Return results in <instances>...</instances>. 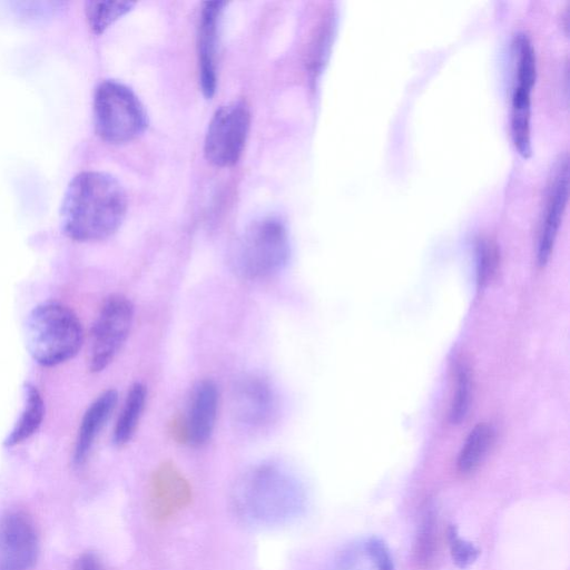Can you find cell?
Wrapping results in <instances>:
<instances>
[{
	"label": "cell",
	"mask_w": 570,
	"mask_h": 570,
	"mask_svg": "<svg viewBox=\"0 0 570 570\" xmlns=\"http://www.w3.org/2000/svg\"><path fill=\"white\" fill-rule=\"evenodd\" d=\"M127 197L120 183L102 171H83L69 183L61 204V226L72 239L100 240L121 225Z\"/></svg>",
	"instance_id": "cell-1"
},
{
	"label": "cell",
	"mask_w": 570,
	"mask_h": 570,
	"mask_svg": "<svg viewBox=\"0 0 570 570\" xmlns=\"http://www.w3.org/2000/svg\"><path fill=\"white\" fill-rule=\"evenodd\" d=\"M82 327L68 306L47 302L28 316L26 343L31 357L43 366H55L72 358L82 344Z\"/></svg>",
	"instance_id": "cell-2"
},
{
	"label": "cell",
	"mask_w": 570,
	"mask_h": 570,
	"mask_svg": "<svg viewBox=\"0 0 570 570\" xmlns=\"http://www.w3.org/2000/svg\"><path fill=\"white\" fill-rule=\"evenodd\" d=\"M289 253V238L284 223L267 217L254 222L243 233L234 252L233 264L246 278H265L283 269Z\"/></svg>",
	"instance_id": "cell-3"
},
{
	"label": "cell",
	"mask_w": 570,
	"mask_h": 570,
	"mask_svg": "<svg viewBox=\"0 0 570 570\" xmlns=\"http://www.w3.org/2000/svg\"><path fill=\"white\" fill-rule=\"evenodd\" d=\"M98 135L111 144L130 141L144 132L147 115L135 92L116 80L100 82L94 97Z\"/></svg>",
	"instance_id": "cell-4"
},
{
	"label": "cell",
	"mask_w": 570,
	"mask_h": 570,
	"mask_svg": "<svg viewBox=\"0 0 570 570\" xmlns=\"http://www.w3.org/2000/svg\"><path fill=\"white\" fill-rule=\"evenodd\" d=\"M134 320L132 303L124 295L109 296L102 304L94 323L88 366L91 372L105 370L126 342Z\"/></svg>",
	"instance_id": "cell-5"
},
{
	"label": "cell",
	"mask_w": 570,
	"mask_h": 570,
	"mask_svg": "<svg viewBox=\"0 0 570 570\" xmlns=\"http://www.w3.org/2000/svg\"><path fill=\"white\" fill-rule=\"evenodd\" d=\"M240 499L252 518L281 519L298 507V489L294 481L275 469L254 471L243 485Z\"/></svg>",
	"instance_id": "cell-6"
},
{
	"label": "cell",
	"mask_w": 570,
	"mask_h": 570,
	"mask_svg": "<svg viewBox=\"0 0 570 570\" xmlns=\"http://www.w3.org/2000/svg\"><path fill=\"white\" fill-rule=\"evenodd\" d=\"M249 124L250 114L244 101H233L217 109L205 137L206 159L218 167L235 165L243 153Z\"/></svg>",
	"instance_id": "cell-7"
},
{
	"label": "cell",
	"mask_w": 570,
	"mask_h": 570,
	"mask_svg": "<svg viewBox=\"0 0 570 570\" xmlns=\"http://www.w3.org/2000/svg\"><path fill=\"white\" fill-rule=\"evenodd\" d=\"M38 556V534L21 511L0 517V570H31Z\"/></svg>",
	"instance_id": "cell-8"
},
{
	"label": "cell",
	"mask_w": 570,
	"mask_h": 570,
	"mask_svg": "<svg viewBox=\"0 0 570 570\" xmlns=\"http://www.w3.org/2000/svg\"><path fill=\"white\" fill-rule=\"evenodd\" d=\"M568 198V155H560L552 167L541 214L537 263L544 266L550 258Z\"/></svg>",
	"instance_id": "cell-9"
},
{
	"label": "cell",
	"mask_w": 570,
	"mask_h": 570,
	"mask_svg": "<svg viewBox=\"0 0 570 570\" xmlns=\"http://www.w3.org/2000/svg\"><path fill=\"white\" fill-rule=\"evenodd\" d=\"M191 487L171 463H161L151 474L148 489V510L156 521H167L191 501Z\"/></svg>",
	"instance_id": "cell-10"
},
{
	"label": "cell",
	"mask_w": 570,
	"mask_h": 570,
	"mask_svg": "<svg viewBox=\"0 0 570 570\" xmlns=\"http://www.w3.org/2000/svg\"><path fill=\"white\" fill-rule=\"evenodd\" d=\"M277 405L273 386L262 376H246L234 390V415L247 428H264L269 424L276 415Z\"/></svg>",
	"instance_id": "cell-11"
},
{
	"label": "cell",
	"mask_w": 570,
	"mask_h": 570,
	"mask_svg": "<svg viewBox=\"0 0 570 570\" xmlns=\"http://www.w3.org/2000/svg\"><path fill=\"white\" fill-rule=\"evenodd\" d=\"M218 410V390L214 381H199L189 400L187 413L183 416L186 443L199 446L212 436Z\"/></svg>",
	"instance_id": "cell-12"
},
{
	"label": "cell",
	"mask_w": 570,
	"mask_h": 570,
	"mask_svg": "<svg viewBox=\"0 0 570 570\" xmlns=\"http://www.w3.org/2000/svg\"><path fill=\"white\" fill-rule=\"evenodd\" d=\"M537 66L530 60L515 62V76L511 99V135L519 153L528 157L530 139V94L535 80Z\"/></svg>",
	"instance_id": "cell-13"
},
{
	"label": "cell",
	"mask_w": 570,
	"mask_h": 570,
	"mask_svg": "<svg viewBox=\"0 0 570 570\" xmlns=\"http://www.w3.org/2000/svg\"><path fill=\"white\" fill-rule=\"evenodd\" d=\"M224 6V1L205 2L199 17L197 31L199 83L207 98H212L216 90V42L218 21Z\"/></svg>",
	"instance_id": "cell-14"
},
{
	"label": "cell",
	"mask_w": 570,
	"mask_h": 570,
	"mask_svg": "<svg viewBox=\"0 0 570 570\" xmlns=\"http://www.w3.org/2000/svg\"><path fill=\"white\" fill-rule=\"evenodd\" d=\"M117 401V391L110 389L102 392L88 406L80 422L75 444L73 460L77 464L86 460L95 440L109 420Z\"/></svg>",
	"instance_id": "cell-15"
},
{
	"label": "cell",
	"mask_w": 570,
	"mask_h": 570,
	"mask_svg": "<svg viewBox=\"0 0 570 570\" xmlns=\"http://www.w3.org/2000/svg\"><path fill=\"white\" fill-rule=\"evenodd\" d=\"M336 570H394V563L384 541L370 537L343 550Z\"/></svg>",
	"instance_id": "cell-16"
},
{
	"label": "cell",
	"mask_w": 570,
	"mask_h": 570,
	"mask_svg": "<svg viewBox=\"0 0 570 570\" xmlns=\"http://www.w3.org/2000/svg\"><path fill=\"white\" fill-rule=\"evenodd\" d=\"M495 440V430L491 424L479 423L466 436L456 460L460 473L474 472L483 462Z\"/></svg>",
	"instance_id": "cell-17"
},
{
	"label": "cell",
	"mask_w": 570,
	"mask_h": 570,
	"mask_svg": "<svg viewBox=\"0 0 570 570\" xmlns=\"http://www.w3.org/2000/svg\"><path fill=\"white\" fill-rule=\"evenodd\" d=\"M23 399L21 414L4 440L7 446L17 445L30 438L39 429L43 420L45 403L38 389L27 383Z\"/></svg>",
	"instance_id": "cell-18"
},
{
	"label": "cell",
	"mask_w": 570,
	"mask_h": 570,
	"mask_svg": "<svg viewBox=\"0 0 570 570\" xmlns=\"http://www.w3.org/2000/svg\"><path fill=\"white\" fill-rule=\"evenodd\" d=\"M146 399L147 390L144 384L137 382L130 386L114 429L115 444L124 445L131 440L144 412Z\"/></svg>",
	"instance_id": "cell-19"
},
{
	"label": "cell",
	"mask_w": 570,
	"mask_h": 570,
	"mask_svg": "<svg viewBox=\"0 0 570 570\" xmlns=\"http://www.w3.org/2000/svg\"><path fill=\"white\" fill-rule=\"evenodd\" d=\"M473 376L466 362H459L455 371V391L450 405L449 420L452 424L462 422L471 406Z\"/></svg>",
	"instance_id": "cell-20"
},
{
	"label": "cell",
	"mask_w": 570,
	"mask_h": 570,
	"mask_svg": "<svg viewBox=\"0 0 570 570\" xmlns=\"http://www.w3.org/2000/svg\"><path fill=\"white\" fill-rule=\"evenodd\" d=\"M135 2L92 0L86 2V16L91 29L100 33L115 20L127 13Z\"/></svg>",
	"instance_id": "cell-21"
},
{
	"label": "cell",
	"mask_w": 570,
	"mask_h": 570,
	"mask_svg": "<svg viewBox=\"0 0 570 570\" xmlns=\"http://www.w3.org/2000/svg\"><path fill=\"white\" fill-rule=\"evenodd\" d=\"M500 264V252L497 243L487 236L476 242V283L479 288L485 287L495 276Z\"/></svg>",
	"instance_id": "cell-22"
},
{
	"label": "cell",
	"mask_w": 570,
	"mask_h": 570,
	"mask_svg": "<svg viewBox=\"0 0 570 570\" xmlns=\"http://www.w3.org/2000/svg\"><path fill=\"white\" fill-rule=\"evenodd\" d=\"M448 541L451 558L459 568H468L478 559L479 549L470 541L460 537L454 525H450L448 529Z\"/></svg>",
	"instance_id": "cell-23"
},
{
	"label": "cell",
	"mask_w": 570,
	"mask_h": 570,
	"mask_svg": "<svg viewBox=\"0 0 570 570\" xmlns=\"http://www.w3.org/2000/svg\"><path fill=\"white\" fill-rule=\"evenodd\" d=\"M435 522L431 512L425 515L417 535L415 556L420 564L426 566L434 554Z\"/></svg>",
	"instance_id": "cell-24"
},
{
	"label": "cell",
	"mask_w": 570,
	"mask_h": 570,
	"mask_svg": "<svg viewBox=\"0 0 570 570\" xmlns=\"http://www.w3.org/2000/svg\"><path fill=\"white\" fill-rule=\"evenodd\" d=\"M73 570H104V568L97 554L85 552L76 560Z\"/></svg>",
	"instance_id": "cell-25"
}]
</instances>
